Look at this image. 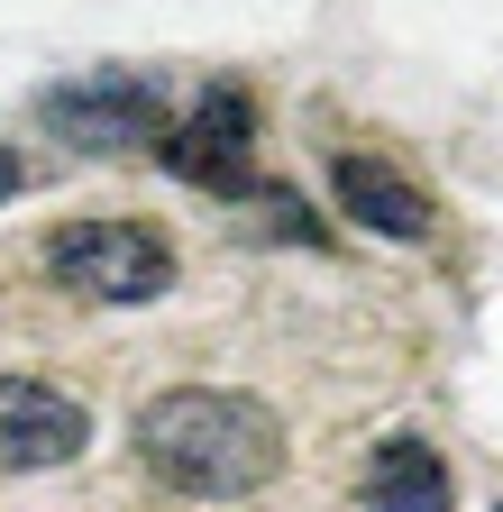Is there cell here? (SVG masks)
<instances>
[{"label": "cell", "mask_w": 503, "mask_h": 512, "mask_svg": "<svg viewBox=\"0 0 503 512\" xmlns=\"http://www.w3.org/2000/svg\"><path fill=\"white\" fill-rule=\"evenodd\" d=\"M449 503H458V476L421 430L375 439V458L357 476V512H449Z\"/></svg>", "instance_id": "52a82bcc"}, {"label": "cell", "mask_w": 503, "mask_h": 512, "mask_svg": "<svg viewBox=\"0 0 503 512\" xmlns=\"http://www.w3.org/2000/svg\"><path fill=\"white\" fill-rule=\"evenodd\" d=\"M37 119H46L65 147H83V156L165 147V128H174L165 92H156L147 74H119V64H101V74H74V83H55V92L37 101Z\"/></svg>", "instance_id": "277c9868"}, {"label": "cell", "mask_w": 503, "mask_h": 512, "mask_svg": "<svg viewBox=\"0 0 503 512\" xmlns=\"http://www.w3.org/2000/svg\"><path fill=\"white\" fill-rule=\"evenodd\" d=\"M19 174H28V165H19V147H0V202L19 192Z\"/></svg>", "instance_id": "9c48e42d"}, {"label": "cell", "mask_w": 503, "mask_h": 512, "mask_svg": "<svg viewBox=\"0 0 503 512\" xmlns=\"http://www.w3.org/2000/svg\"><path fill=\"white\" fill-rule=\"evenodd\" d=\"M46 275L65 284L74 302L138 311V302L174 293V238L156 220H129V211H92V220H65L46 238Z\"/></svg>", "instance_id": "7a4b0ae2"}, {"label": "cell", "mask_w": 503, "mask_h": 512, "mask_svg": "<svg viewBox=\"0 0 503 512\" xmlns=\"http://www.w3.org/2000/svg\"><path fill=\"white\" fill-rule=\"evenodd\" d=\"M156 156H165L174 183L220 192V202L257 192V92H247V83H211V92H193V110L165 128Z\"/></svg>", "instance_id": "3957f363"}, {"label": "cell", "mask_w": 503, "mask_h": 512, "mask_svg": "<svg viewBox=\"0 0 503 512\" xmlns=\"http://www.w3.org/2000/svg\"><path fill=\"white\" fill-rule=\"evenodd\" d=\"M266 211H275V238H302V247L321 238V229H311V211L293 202V192H266Z\"/></svg>", "instance_id": "ba28073f"}, {"label": "cell", "mask_w": 503, "mask_h": 512, "mask_svg": "<svg viewBox=\"0 0 503 512\" xmlns=\"http://www.w3.org/2000/svg\"><path fill=\"white\" fill-rule=\"evenodd\" d=\"M138 467L183 503H238V494L275 485L284 421L238 384H165L138 412Z\"/></svg>", "instance_id": "6da1fadb"}, {"label": "cell", "mask_w": 503, "mask_h": 512, "mask_svg": "<svg viewBox=\"0 0 503 512\" xmlns=\"http://www.w3.org/2000/svg\"><path fill=\"white\" fill-rule=\"evenodd\" d=\"M330 192H339V220H357L375 238H430V192L385 147H339L330 156Z\"/></svg>", "instance_id": "8992f818"}, {"label": "cell", "mask_w": 503, "mask_h": 512, "mask_svg": "<svg viewBox=\"0 0 503 512\" xmlns=\"http://www.w3.org/2000/svg\"><path fill=\"white\" fill-rule=\"evenodd\" d=\"M92 448V412L46 375H0V476L74 467Z\"/></svg>", "instance_id": "5b68a950"}]
</instances>
